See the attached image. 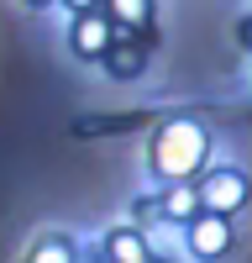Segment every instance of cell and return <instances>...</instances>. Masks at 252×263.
<instances>
[{"label":"cell","instance_id":"cell-11","mask_svg":"<svg viewBox=\"0 0 252 263\" xmlns=\"http://www.w3.org/2000/svg\"><path fill=\"white\" fill-rule=\"evenodd\" d=\"M27 6H32V11H48V6H53V0H27Z\"/></svg>","mask_w":252,"mask_h":263},{"label":"cell","instance_id":"cell-2","mask_svg":"<svg viewBox=\"0 0 252 263\" xmlns=\"http://www.w3.org/2000/svg\"><path fill=\"white\" fill-rule=\"evenodd\" d=\"M195 190H200V211H210V216H231V221H237L252 205V179L237 163H210L195 179Z\"/></svg>","mask_w":252,"mask_h":263},{"label":"cell","instance_id":"cell-9","mask_svg":"<svg viewBox=\"0 0 252 263\" xmlns=\"http://www.w3.org/2000/svg\"><path fill=\"white\" fill-rule=\"evenodd\" d=\"M100 11L111 16L116 27H126V32H137V27H147V21H153V0H105Z\"/></svg>","mask_w":252,"mask_h":263},{"label":"cell","instance_id":"cell-4","mask_svg":"<svg viewBox=\"0 0 252 263\" xmlns=\"http://www.w3.org/2000/svg\"><path fill=\"white\" fill-rule=\"evenodd\" d=\"M69 48H74V58H84V63H105V53L116 48V21L105 16V11L69 16Z\"/></svg>","mask_w":252,"mask_h":263},{"label":"cell","instance_id":"cell-3","mask_svg":"<svg viewBox=\"0 0 252 263\" xmlns=\"http://www.w3.org/2000/svg\"><path fill=\"white\" fill-rule=\"evenodd\" d=\"M231 248H237V227H231V216L200 211L195 221L184 227V253L195 258V263H221Z\"/></svg>","mask_w":252,"mask_h":263},{"label":"cell","instance_id":"cell-8","mask_svg":"<svg viewBox=\"0 0 252 263\" xmlns=\"http://www.w3.org/2000/svg\"><path fill=\"white\" fill-rule=\"evenodd\" d=\"M142 69H147V58H142L137 42H116V48L105 53V74L111 79H137Z\"/></svg>","mask_w":252,"mask_h":263},{"label":"cell","instance_id":"cell-13","mask_svg":"<svg viewBox=\"0 0 252 263\" xmlns=\"http://www.w3.org/2000/svg\"><path fill=\"white\" fill-rule=\"evenodd\" d=\"M147 263H158V258H147Z\"/></svg>","mask_w":252,"mask_h":263},{"label":"cell","instance_id":"cell-6","mask_svg":"<svg viewBox=\"0 0 252 263\" xmlns=\"http://www.w3.org/2000/svg\"><path fill=\"white\" fill-rule=\"evenodd\" d=\"M21 263H79V248L63 232H42V237H32V248H27Z\"/></svg>","mask_w":252,"mask_h":263},{"label":"cell","instance_id":"cell-12","mask_svg":"<svg viewBox=\"0 0 252 263\" xmlns=\"http://www.w3.org/2000/svg\"><path fill=\"white\" fill-rule=\"evenodd\" d=\"M247 84H252V69H247Z\"/></svg>","mask_w":252,"mask_h":263},{"label":"cell","instance_id":"cell-5","mask_svg":"<svg viewBox=\"0 0 252 263\" xmlns=\"http://www.w3.org/2000/svg\"><path fill=\"white\" fill-rule=\"evenodd\" d=\"M105 263H147V258H153V248H147V232L142 227H111V232H105Z\"/></svg>","mask_w":252,"mask_h":263},{"label":"cell","instance_id":"cell-10","mask_svg":"<svg viewBox=\"0 0 252 263\" xmlns=\"http://www.w3.org/2000/svg\"><path fill=\"white\" fill-rule=\"evenodd\" d=\"M63 6H69V16H84V11H100L105 0H63Z\"/></svg>","mask_w":252,"mask_h":263},{"label":"cell","instance_id":"cell-1","mask_svg":"<svg viewBox=\"0 0 252 263\" xmlns=\"http://www.w3.org/2000/svg\"><path fill=\"white\" fill-rule=\"evenodd\" d=\"M147 168H153V179H163V190L168 184H195L210 168V132L195 116L163 121L147 137Z\"/></svg>","mask_w":252,"mask_h":263},{"label":"cell","instance_id":"cell-7","mask_svg":"<svg viewBox=\"0 0 252 263\" xmlns=\"http://www.w3.org/2000/svg\"><path fill=\"white\" fill-rule=\"evenodd\" d=\"M163 216L168 221H179V227H189L200 216V190L195 184H168L163 190Z\"/></svg>","mask_w":252,"mask_h":263}]
</instances>
